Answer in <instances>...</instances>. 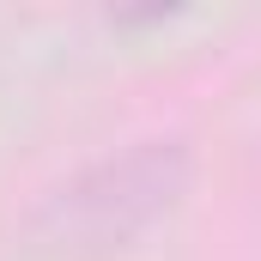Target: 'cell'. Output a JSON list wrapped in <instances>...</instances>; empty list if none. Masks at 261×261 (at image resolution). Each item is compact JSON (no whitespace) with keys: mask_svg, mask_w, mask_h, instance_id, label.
Here are the masks:
<instances>
[{"mask_svg":"<svg viewBox=\"0 0 261 261\" xmlns=\"http://www.w3.org/2000/svg\"><path fill=\"white\" fill-rule=\"evenodd\" d=\"M195 176V152L182 134H140L122 140L79 170H67L49 195L37 200L31 231L55 255H103L158 225Z\"/></svg>","mask_w":261,"mask_h":261,"instance_id":"1","label":"cell"}]
</instances>
